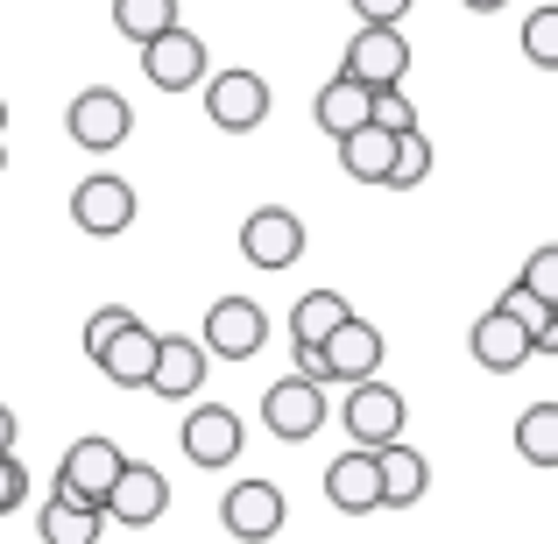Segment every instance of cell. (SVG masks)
<instances>
[{
    "mask_svg": "<svg viewBox=\"0 0 558 544\" xmlns=\"http://www.w3.org/2000/svg\"><path fill=\"white\" fill-rule=\"evenodd\" d=\"M375 367H381V333L354 312L318 347H298V375H312V382H361V375H375Z\"/></svg>",
    "mask_w": 558,
    "mask_h": 544,
    "instance_id": "1",
    "label": "cell"
},
{
    "mask_svg": "<svg viewBox=\"0 0 558 544\" xmlns=\"http://www.w3.org/2000/svg\"><path fill=\"white\" fill-rule=\"evenodd\" d=\"M163 509H170V481H163V467H149V460H121L113 481H107V495H99V517L121 523V531H156Z\"/></svg>",
    "mask_w": 558,
    "mask_h": 544,
    "instance_id": "2",
    "label": "cell"
},
{
    "mask_svg": "<svg viewBox=\"0 0 558 544\" xmlns=\"http://www.w3.org/2000/svg\"><path fill=\"white\" fill-rule=\"evenodd\" d=\"M326 382L312 375H283L262 389V424H269V438H283V446H304V438H318V424H326Z\"/></svg>",
    "mask_w": 558,
    "mask_h": 544,
    "instance_id": "3",
    "label": "cell"
},
{
    "mask_svg": "<svg viewBox=\"0 0 558 544\" xmlns=\"http://www.w3.org/2000/svg\"><path fill=\"white\" fill-rule=\"evenodd\" d=\"M198 85H205V121L219 135H255L269 121V78L262 71H213Z\"/></svg>",
    "mask_w": 558,
    "mask_h": 544,
    "instance_id": "4",
    "label": "cell"
},
{
    "mask_svg": "<svg viewBox=\"0 0 558 544\" xmlns=\"http://www.w3.org/2000/svg\"><path fill=\"white\" fill-rule=\"evenodd\" d=\"M135 50H142V78H149L156 93H191V85H198L205 71H213V64H205V43L191 36L184 22L156 28L149 43H135Z\"/></svg>",
    "mask_w": 558,
    "mask_h": 544,
    "instance_id": "5",
    "label": "cell"
},
{
    "mask_svg": "<svg viewBox=\"0 0 558 544\" xmlns=\"http://www.w3.org/2000/svg\"><path fill=\"white\" fill-rule=\"evenodd\" d=\"M71 219H78V233H93V241L128 233V227H135V184L113 178V170L78 178V191H71Z\"/></svg>",
    "mask_w": 558,
    "mask_h": 544,
    "instance_id": "6",
    "label": "cell"
},
{
    "mask_svg": "<svg viewBox=\"0 0 558 544\" xmlns=\"http://www.w3.org/2000/svg\"><path fill=\"white\" fill-rule=\"evenodd\" d=\"M262 340H269V312H262L255 298H219L213 312H205V333H198V347L219 354V361H255Z\"/></svg>",
    "mask_w": 558,
    "mask_h": 544,
    "instance_id": "7",
    "label": "cell"
},
{
    "mask_svg": "<svg viewBox=\"0 0 558 544\" xmlns=\"http://www.w3.org/2000/svg\"><path fill=\"white\" fill-rule=\"evenodd\" d=\"M219 523H227L241 544H269V537H283L290 503H283V488H276V481H233L227 503H219Z\"/></svg>",
    "mask_w": 558,
    "mask_h": 544,
    "instance_id": "8",
    "label": "cell"
},
{
    "mask_svg": "<svg viewBox=\"0 0 558 544\" xmlns=\"http://www.w3.org/2000/svg\"><path fill=\"white\" fill-rule=\"evenodd\" d=\"M64 128H71V142H78V149L107 156V149H121V142L135 135V107H128L121 93H107V85H93V93H78V99H71Z\"/></svg>",
    "mask_w": 558,
    "mask_h": 544,
    "instance_id": "9",
    "label": "cell"
},
{
    "mask_svg": "<svg viewBox=\"0 0 558 544\" xmlns=\"http://www.w3.org/2000/svg\"><path fill=\"white\" fill-rule=\"evenodd\" d=\"M121 460H128V452L113 446V438H78V446L64 452V467H57L50 495H57V503H78V509H99V495H107V481H113Z\"/></svg>",
    "mask_w": 558,
    "mask_h": 544,
    "instance_id": "10",
    "label": "cell"
},
{
    "mask_svg": "<svg viewBox=\"0 0 558 544\" xmlns=\"http://www.w3.org/2000/svg\"><path fill=\"white\" fill-rule=\"evenodd\" d=\"M347 432H354V446H389V438H403V396L389 389V382H375V375H361V382H347Z\"/></svg>",
    "mask_w": 558,
    "mask_h": 544,
    "instance_id": "11",
    "label": "cell"
},
{
    "mask_svg": "<svg viewBox=\"0 0 558 544\" xmlns=\"http://www.w3.org/2000/svg\"><path fill=\"white\" fill-rule=\"evenodd\" d=\"M241 255L255 262V269H290V262L304 255V219L290 213V205H262V213H247Z\"/></svg>",
    "mask_w": 558,
    "mask_h": 544,
    "instance_id": "12",
    "label": "cell"
},
{
    "mask_svg": "<svg viewBox=\"0 0 558 544\" xmlns=\"http://www.w3.org/2000/svg\"><path fill=\"white\" fill-rule=\"evenodd\" d=\"M466 347H474V361L488 367V375H517V367H523V361L537 354L531 326H523L517 312H502V304H495V312H481V318H474V333H466Z\"/></svg>",
    "mask_w": 558,
    "mask_h": 544,
    "instance_id": "13",
    "label": "cell"
},
{
    "mask_svg": "<svg viewBox=\"0 0 558 544\" xmlns=\"http://www.w3.org/2000/svg\"><path fill=\"white\" fill-rule=\"evenodd\" d=\"M347 71H354L361 85H403L410 71V43L396 22H361V36L347 43Z\"/></svg>",
    "mask_w": 558,
    "mask_h": 544,
    "instance_id": "14",
    "label": "cell"
},
{
    "mask_svg": "<svg viewBox=\"0 0 558 544\" xmlns=\"http://www.w3.org/2000/svg\"><path fill=\"white\" fill-rule=\"evenodd\" d=\"M241 418H233L227 403H205V410H191L184 418V460L191 467H205V474H219V467H233L241 460Z\"/></svg>",
    "mask_w": 558,
    "mask_h": 544,
    "instance_id": "15",
    "label": "cell"
},
{
    "mask_svg": "<svg viewBox=\"0 0 558 544\" xmlns=\"http://www.w3.org/2000/svg\"><path fill=\"white\" fill-rule=\"evenodd\" d=\"M326 503L340 517H375L381 509V474H375V446H354L326 467Z\"/></svg>",
    "mask_w": 558,
    "mask_h": 544,
    "instance_id": "16",
    "label": "cell"
},
{
    "mask_svg": "<svg viewBox=\"0 0 558 544\" xmlns=\"http://www.w3.org/2000/svg\"><path fill=\"white\" fill-rule=\"evenodd\" d=\"M205 367H213V354H205L198 340H184V333H170V340H156L149 389L163 396V403H191V396L205 389Z\"/></svg>",
    "mask_w": 558,
    "mask_h": 544,
    "instance_id": "17",
    "label": "cell"
},
{
    "mask_svg": "<svg viewBox=\"0 0 558 544\" xmlns=\"http://www.w3.org/2000/svg\"><path fill=\"white\" fill-rule=\"evenodd\" d=\"M93 367L113 382V389H149V367H156V333L142 326V318H128V326H121V333H113V340L93 354Z\"/></svg>",
    "mask_w": 558,
    "mask_h": 544,
    "instance_id": "18",
    "label": "cell"
},
{
    "mask_svg": "<svg viewBox=\"0 0 558 544\" xmlns=\"http://www.w3.org/2000/svg\"><path fill=\"white\" fill-rule=\"evenodd\" d=\"M375 474H381V509H410V503H424V488H432L424 452H410L403 438L375 446Z\"/></svg>",
    "mask_w": 558,
    "mask_h": 544,
    "instance_id": "19",
    "label": "cell"
},
{
    "mask_svg": "<svg viewBox=\"0 0 558 544\" xmlns=\"http://www.w3.org/2000/svg\"><path fill=\"white\" fill-rule=\"evenodd\" d=\"M312 121L326 128L332 142H340L347 128H361V121H368V85H361L354 71H340L332 85H318V99H312Z\"/></svg>",
    "mask_w": 558,
    "mask_h": 544,
    "instance_id": "20",
    "label": "cell"
},
{
    "mask_svg": "<svg viewBox=\"0 0 558 544\" xmlns=\"http://www.w3.org/2000/svg\"><path fill=\"white\" fill-rule=\"evenodd\" d=\"M389 156H396V135L375 128V121H361V128L340 135V164H347L354 184H381V178H389Z\"/></svg>",
    "mask_w": 558,
    "mask_h": 544,
    "instance_id": "21",
    "label": "cell"
},
{
    "mask_svg": "<svg viewBox=\"0 0 558 544\" xmlns=\"http://www.w3.org/2000/svg\"><path fill=\"white\" fill-rule=\"evenodd\" d=\"M347 312H354V304H347L340 290H304L298 312H290V347H318V340H326V333L340 326Z\"/></svg>",
    "mask_w": 558,
    "mask_h": 544,
    "instance_id": "22",
    "label": "cell"
},
{
    "mask_svg": "<svg viewBox=\"0 0 558 544\" xmlns=\"http://www.w3.org/2000/svg\"><path fill=\"white\" fill-rule=\"evenodd\" d=\"M99 531H107V517L99 509H78V503H43V517H36V537L43 544H99Z\"/></svg>",
    "mask_w": 558,
    "mask_h": 544,
    "instance_id": "23",
    "label": "cell"
},
{
    "mask_svg": "<svg viewBox=\"0 0 558 544\" xmlns=\"http://www.w3.org/2000/svg\"><path fill=\"white\" fill-rule=\"evenodd\" d=\"M517 452L531 467H558V403H531L517 418Z\"/></svg>",
    "mask_w": 558,
    "mask_h": 544,
    "instance_id": "24",
    "label": "cell"
},
{
    "mask_svg": "<svg viewBox=\"0 0 558 544\" xmlns=\"http://www.w3.org/2000/svg\"><path fill=\"white\" fill-rule=\"evenodd\" d=\"M424 178H432V142H424L417 128H403V135H396V156H389V178H381V191H417Z\"/></svg>",
    "mask_w": 558,
    "mask_h": 544,
    "instance_id": "25",
    "label": "cell"
},
{
    "mask_svg": "<svg viewBox=\"0 0 558 544\" xmlns=\"http://www.w3.org/2000/svg\"><path fill=\"white\" fill-rule=\"evenodd\" d=\"M178 22V0H113V28H121L128 43H149L156 28Z\"/></svg>",
    "mask_w": 558,
    "mask_h": 544,
    "instance_id": "26",
    "label": "cell"
},
{
    "mask_svg": "<svg viewBox=\"0 0 558 544\" xmlns=\"http://www.w3.org/2000/svg\"><path fill=\"white\" fill-rule=\"evenodd\" d=\"M502 312H517L523 326H531L537 354H545V347H558V304H545V298H531V290H523V283H509V290H502Z\"/></svg>",
    "mask_w": 558,
    "mask_h": 544,
    "instance_id": "27",
    "label": "cell"
},
{
    "mask_svg": "<svg viewBox=\"0 0 558 544\" xmlns=\"http://www.w3.org/2000/svg\"><path fill=\"white\" fill-rule=\"evenodd\" d=\"M368 121L389 128V135H403V128H417V107L403 99V85H368Z\"/></svg>",
    "mask_w": 558,
    "mask_h": 544,
    "instance_id": "28",
    "label": "cell"
},
{
    "mask_svg": "<svg viewBox=\"0 0 558 544\" xmlns=\"http://www.w3.org/2000/svg\"><path fill=\"white\" fill-rule=\"evenodd\" d=\"M523 57L531 64H558V8H537V14H523Z\"/></svg>",
    "mask_w": 558,
    "mask_h": 544,
    "instance_id": "29",
    "label": "cell"
},
{
    "mask_svg": "<svg viewBox=\"0 0 558 544\" xmlns=\"http://www.w3.org/2000/svg\"><path fill=\"white\" fill-rule=\"evenodd\" d=\"M523 290L545 298V304H558V247H537V255L523 262Z\"/></svg>",
    "mask_w": 558,
    "mask_h": 544,
    "instance_id": "30",
    "label": "cell"
},
{
    "mask_svg": "<svg viewBox=\"0 0 558 544\" xmlns=\"http://www.w3.org/2000/svg\"><path fill=\"white\" fill-rule=\"evenodd\" d=\"M128 318H135V312H128V304H107V312H93V318H85V361H93L99 347H107L113 333L128 326Z\"/></svg>",
    "mask_w": 558,
    "mask_h": 544,
    "instance_id": "31",
    "label": "cell"
},
{
    "mask_svg": "<svg viewBox=\"0 0 558 544\" xmlns=\"http://www.w3.org/2000/svg\"><path fill=\"white\" fill-rule=\"evenodd\" d=\"M22 503H28V467L14 460V452H0V517L22 509Z\"/></svg>",
    "mask_w": 558,
    "mask_h": 544,
    "instance_id": "32",
    "label": "cell"
},
{
    "mask_svg": "<svg viewBox=\"0 0 558 544\" xmlns=\"http://www.w3.org/2000/svg\"><path fill=\"white\" fill-rule=\"evenodd\" d=\"M410 8H417V0H354V14H361V22H403Z\"/></svg>",
    "mask_w": 558,
    "mask_h": 544,
    "instance_id": "33",
    "label": "cell"
},
{
    "mask_svg": "<svg viewBox=\"0 0 558 544\" xmlns=\"http://www.w3.org/2000/svg\"><path fill=\"white\" fill-rule=\"evenodd\" d=\"M14 432H22V424H14V410L0 403V452H14Z\"/></svg>",
    "mask_w": 558,
    "mask_h": 544,
    "instance_id": "34",
    "label": "cell"
},
{
    "mask_svg": "<svg viewBox=\"0 0 558 544\" xmlns=\"http://www.w3.org/2000/svg\"><path fill=\"white\" fill-rule=\"evenodd\" d=\"M460 8H474V14H502L509 0H460Z\"/></svg>",
    "mask_w": 558,
    "mask_h": 544,
    "instance_id": "35",
    "label": "cell"
},
{
    "mask_svg": "<svg viewBox=\"0 0 558 544\" xmlns=\"http://www.w3.org/2000/svg\"><path fill=\"white\" fill-rule=\"evenodd\" d=\"M0 135H8V99H0Z\"/></svg>",
    "mask_w": 558,
    "mask_h": 544,
    "instance_id": "36",
    "label": "cell"
},
{
    "mask_svg": "<svg viewBox=\"0 0 558 544\" xmlns=\"http://www.w3.org/2000/svg\"><path fill=\"white\" fill-rule=\"evenodd\" d=\"M0 178H8V142H0Z\"/></svg>",
    "mask_w": 558,
    "mask_h": 544,
    "instance_id": "37",
    "label": "cell"
}]
</instances>
